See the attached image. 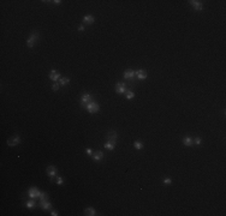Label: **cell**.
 Masks as SVG:
<instances>
[{"instance_id": "obj_1", "label": "cell", "mask_w": 226, "mask_h": 216, "mask_svg": "<svg viewBox=\"0 0 226 216\" xmlns=\"http://www.w3.org/2000/svg\"><path fill=\"white\" fill-rule=\"evenodd\" d=\"M37 40H39V33H37V31H33V33H31V35H30V37L27 40V46H28L29 48H33V47H34V45L37 42Z\"/></svg>"}, {"instance_id": "obj_2", "label": "cell", "mask_w": 226, "mask_h": 216, "mask_svg": "<svg viewBox=\"0 0 226 216\" xmlns=\"http://www.w3.org/2000/svg\"><path fill=\"white\" fill-rule=\"evenodd\" d=\"M85 109H87L89 113H96V112H99L100 106H99V103L95 102V101H90L89 103L85 105Z\"/></svg>"}, {"instance_id": "obj_3", "label": "cell", "mask_w": 226, "mask_h": 216, "mask_svg": "<svg viewBox=\"0 0 226 216\" xmlns=\"http://www.w3.org/2000/svg\"><path fill=\"white\" fill-rule=\"evenodd\" d=\"M40 190L39 188H36V187H30L28 190V196L30 197L31 199H35V198H39L40 197Z\"/></svg>"}, {"instance_id": "obj_4", "label": "cell", "mask_w": 226, "mask_h": 216, "mask_svg": "<svg viewBox=\"0 0 226 216\" xmlns=\"http://www.w3.org/2000/svg\"><path fill=\"white\" fill-rule=\"evenodd\" d=\"M19 143H20V138H19L18 134L11 137L10 139H7V145H9V147H16V145L19 144Z\"/></svg>"}, {"instance_id": "obj_5", "label": "cell", "mask_w": 226, "mask_h": 216, "mask_svg": "<svg viewBox=\"0 0 226 216\" xmlns=\"http://www.w3.org/2000/svg\"><path fill=\"white\" fill-rule=\"evenodd\" d=\"M46 173H47V175L49 176L52 180H53L54 176H56V173H58V171H56V168L54 167V166H48L47 169H46Z\"/></svg>"}, {"instance_id": "obj_6", "label": "cell", "mask_w": 226, "mask_h": 216, "mask_svg": "<svg viewBox=\"0 0 226 216\" xmlns=\"http://www.w3.org/2000/svg\"><path fill=\"white\" fill-rule=\"evenodd\" d=\"M106 138H107V141L111 142L112 144H114V145L117 144V132L116 131H110L107 133V137H106Z\"/></svg>"}, {"instance_id": "obj_7", "label": "cell", "mask_w": 226, "mask_h": 216, "mask_svg": "<svg viewBox=\"0 0 226 216\" xmlns=\"http://www.w3.org/2000/svg\"><path fill=\"white\" fill-rule=\"evenodd\" d=\"M116 91L118 93V94H125V91H126V84L123 83V82L117 83L116 84Z\"/></svg>"}, {"instance_id": "obj_8", "label": "cell", "mask_w": 226, "mask_h": 216, "mask_svg": "<svg viewBox=\"0 0 226 216\" xmlns=\"http://www.w3.org/2000/svg\"><path fill=\"white\" fill-rule=\"evenodd\" d=\"M189 3H190V5L196 10V11H202V9H203V5H202L201 1H197V0H191V1H189Z\"/></svg>"}, {"instance_id": "obj_9", "label": "cell", "mask_w": 226, "mask_h": 216, "mask_svg": "<svg viewBox=\"0 0 226 216\" xmlns=\"http://www.w3.org/2000/svg\"><path fill=\"white\" fill-rule=\"evenodd\" d=\"M91 157H93L94 161L99 162V161H101V160L104 159V153H102V151H100V150H97V151H95V153L91 155Z\"/></svg>"}, {"instance_id": "obj_10", "label": "cell", "mask_w": 226, "mask_h": 216, "mask_svg": "<svg viewBox=\"0 0 226 216\" xmlns=\"http://www.w3.org/2000/svg\"><path fill=\"white\" fill-rule=\"evenodd\" d=\"M49 79H52L53 82L59 80L60 79V73H59V72H56L55 70H52V71L49 72Z\"/></svg>"}, {"instance_id": "obj_11", "label": "cell", "mask_w": 226, "mask_h": 216, "mask_svg": "<svg viewBox=\"0 0 226 216\" xmlns=\"http://www.w3.org/2000/svg\"><path fill=\"white\" fill-rule=\"evenodd\" d=\"M182 142H183V144L185 145V147H191V145L194 144V139L189 136L183 137V141H182Z\"/></svg>"}, {"instance_id": "obj_12", "label": "cell", "mask_w": 226, "mask_h": 216, "mask_svg": "<svg viewBox=\"0 0 226 216\" xmlns=\"http://www.w3.org/2000/svg\"><path fill=\"white\" fill-rule=\"evenodd\" d=\"M136 76H137V78H138V79H146V78H147V72H146V70H137V72H136Z\"/></svg>"}, {"instance_id": "obj_13", "label": "cell", "mask_w": 226, "mask_h": 216, "mask_svg": "<svg viewBox=\"0 0 226 216\" xmlns=\"http://www.w3.org/2000/svg\"><path fill=\"white\" fill-rule=\"evenodd\" d=\"M90 100H91V95L88 94V93L83 94L82 97H81V101H82L83 105H87V103H89V102H90Z\"/></svg>"}, {"instance_id": "obj_14", "label": "cell", "mask_w": 226, "mask_h": 216, "mask_svg": "<svg viewBox=\"0 0 226 216\" xmlns=\"http://www.w3.org/2000/svg\"><path fill=\"white\" fill-rule=\"evenodd\" d=\"M94 22H95V18L93 16H90V14H87V16L83 17V23H85V24H91Z\"/></svg>"}, {"instance_id": "obj_15", "label": "cell", "mask_w": 226, "mask_h": 216, "mask_svg": "<svg viewBox=\"0 0 226 216\" xmlns=\"http://www.w3.org/2000/svg\"><path fill=\"white\" fill-rule=\"evenodd\" d=\"M133 76H135V72H133L132 70H126V71L124 72V78L125 79H132Z\"/></svg>"}, {"instance_id": "obj_16", "label": "cell", "mask_w": 226, "mask_h": 216, "mask_svg": "<svg viewBox=\"0 0 226 216\" xmlns=\"http://www.w3.org/2000/svg\"><path fill=\"white\" fill-rule=\"evenodd\" d=\"M39 205L42 208L43 210H48V209H51V208H52V204L49 202H47V201H43V202H41Z\"/></svg>"}, {"instance_id": "obj_17", "label": "cell", "mask_w": 226, "mask_h": 216, "mask_svg": "<svg viewBox=\"0 0 226 216\" xmlns=\"http://www.w3.org/2000/svg\"><path fill=\"white\" fill-rule=\"evenodd\" d=\"M84 215H87V216H94V215H96V211H95V209L94 208H87L84 210Z\"/></svg>"}, {"instance_id": "obj_18", "label": "cell", "mask_w": 226, "mask_h": 216, "mask_svg": "<svg viewBox=\"0 0 226 216\" xmlns=\"http://www.w3.org/2000/svg\"><path fill=\"white\" fill-rule=\"evenodd\" d=\"M105 149H107V150H110V151H113L114 150V148H116V145L114 144H112L111 142H107V143H105Z\"/></svg>"}, {"instance_id": "obj_19", "label": "cell", "mask_w": 226, "mask_h": 216, "mask_svg": "<svg viewBox=\"0 0 226 216\" xmlns=\"http://www.w3.org/2000/svg\"><path fill=\"white\" fill-rule=\"evenodd\" d=\"M59 84L60 85H66V84H69V82H70V78H68V77H63V78H60L59 80Z\"/></svg>"}, {"instance_id": "obj_20", "label": "cell", "mask_w": 226, "mask_h": 216, "mask_svg": "<svg viewBox=\"0 0 226 216\" xmlns=\"http://www.w3.org/2000/svg\"><path fill=\"white\" fill-rule=\"evenodd\" d=\"M25 207L28 208V209H33V208L36 207V203H35L34 199H31V201H28V202L25 203Z\"/></svg>"}, {"instance_id": "obj_21", "label": "cell", "mask_w": 226, "mask_h": 216, "mask_svg": "<svg viewBox=\"0 0 226 216\" xmlns=\"http://www.w3.org/2000/svg\"><path fill=\"white\" fill-rule=\"evenodd\" d=\"M125 97H126V100H132L133 97H135V94H133V91L126 90V91H125Z\"/></svg>"}, {"instance_id": "obj_22", "label": "cell", "mask_w": 226, "mask_h": 216, "mask_svg": "<svg viewBox=\"0 0 226 216\" xmlns=\"http://www.w3.org/2000/svg\"><path fill=\"white\" fill-rule=\"evenodd\" d=\"M133 147H135V149H137V150H141V149H143V143L136 141V142H133Z\"/></svg>"}, {"instance_id": "obj_23", "label": "cell", "mask_w": 226, "mask_h": 216, "mask_svg": "<svg viewBox=\"0 0 226 216\" xmlns=\"http://www.w3.org/2000/svg\"><path fill=\"white\" fill-rule=\"evenodd\" d=\"M39 199H40V202H43V201H47V199H48V195L46 193V192H41V193H40V197H39Z\"/></svg>"}, {"instance_id": "obj_24", "label": "cell", "mask_w": 226, "mask_h": 216, "mask_svg": "<svg viewBox=\"0 0 226 216\" xmlns=\"http://www.w3.org/2000/svg\"><path fill=\"white\" fill-rule=\"evenodd\" d=\"M194 144L195 145H201L202 144V138H201V137H195V139H194Z\"/></svg>"}, {"instance_id": "obj_25", "label": "cell", "mask_w": 226, "mask_h": 216, "mask_svg": "<svg viewBox=\"0 0 226 216\" xmlns=\"http://www.w3.org/2000/svg\"><path fill=\"white\" fill-rule=\"evenodd\" d=\"M63 182H64V179H63L61 176L56 175V185H63Z\"/></svg>"}, {"instance_id": "obj_26", "label": "cell", "mask_w": 226, "mask_h": 216, "mask_svg": "<svg viewBox=\"0 0 226 216\" xmlns=\"http://www.w3.org/2000/svg\"><path fill=\"white\" fill-rule=\"evenodd\" d=\"M170 184H172V179L171 178H166L164 180V185H170Z\"/></svg>"}, {"instance_id": "obj_27", "label": "cell", "mask_w": 226, "mask_h": 216, "mask_svg": "<svg viewBox=\"0 0 226 216\" xmlns=\"http://www.w3.org/2000/svg\"><path fill=\"white\" fill-rule=\"evenodd\" d=\"M59 85H60L59 83H54V84H53V87H52V89H53V90H54V91H56V90H59Z\"/></svg>"}, {"instance_id": "obj_28", "label": "cell", "mask_w": 226, "mask_h": 216, "mask_svg": "<svg viewBox=\"0 0 226 216\" xmlns=\"http://www.w3.org/2000/svg\"><path fill=\"white\" fill-rule=\"evenodd\" d=\"M85 153H87L89 156H91V155H93V150H91L90 148H87V149H85Z\"/></svg>"}, {"instance_id": "obj_29", "label": "cell", "mask_w": 226, "mask_h": 216, "mask_svg": "<svg viewBox=\"0 0 226 216\" xmlns=\"http://www.w3.org/2000/svg\"><path fill=\"white\" fill-rule=\"evenodd\" d=\"M51 215H52V216H58V215H59V214H58V211H52V213H51Z\"/></svg>"}, {"instance_id": "obj_30", "label": "cell", "mask_w": 226, "mask_h": 216, "mask_svg": "<svg viewBox=\"0 0 226 216\" xmlns=\"http://www.w3.org/2000/svg\"><path fill=\"white\" fill-rule=\"evenodd\" d=\"M53 3H54V4H56V5H59V4L61 3V1H60V0H54Z\"/></svg>"}, {"instance_id": "obj_31", "label": "cell", "mask_w": 226, "mask_h": 216, "mask_svg": "<svg viewBox=\"0 0 226 216\" xmlns=\"http://www.w3.org/2000/svg\"><path fill=\"white\" fill-rule=\"evenodd\" d=\"M78 30H79V31H83V30H84V26H83V25H81V26H79V28H78Z\"/></svg>"}]
</instances>
